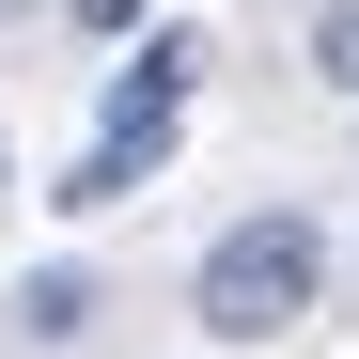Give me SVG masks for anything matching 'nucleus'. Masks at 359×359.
Masks as SVG:
<instances>
[{
  "label": "nucleus",
  "instance_id": "obj_1",
  "mask_svg": "<svg viewBox=\"0 0 359 359\" xmlns=\"http://www.w3.org/2000/svg\"><path fill=\"white\" fill-rule=\"evenodd\" d=\"M188 79H203V47H188V32L126 47V63H109V109H94V141H79V172H63L47 203H63V219H109V203H141L156 172H172V141H188Z\"/></svg>",
  "mask_w": 359,
  "mask_h": 359
},
{
  "label": "nucleus",
  "instance_id": "obj_4",
  "mask_svg": "<svg viewBox=\"0 0 359 359\" xmlns=\"http://www.w3.org/2000/svg\"><path fill=\"white\" fill-rule=\"evenodd\" d=\"M313 79H328V94H359V0H328V16H313Z\"/></svg>",
  "mask_w": 359,
  "mask_h": 359
},
{
  "label": "nucleus",
  "instance_id": "obj_3",
  "mask_svg": "<svg viewBox=\"0 0 359 359\" xmlns=\"http://www.w3.org/2000/svg\"><path fill=\"white\" fill-rule=\"evenodd\" d=\"M79 328H94V281L79 266H32L16 281V344H79Z\"/></svg>",
  "mask_w": 359,
  "mask_h": 359
},
{
  "label": "nucleus",
  "instance_id": "obj_2",
  "mask_svg": "<svg viewBox=\"0 0 359 359\" xmlns=\"http://www.w3.org/2000/svg\"><path fill=\"white\" fill-rule=\"evenodd\" d=\"M313 297H328V234L297 219V203H250V219H234L219 250L188 266V313H203L219 344H281Z\"/></svg>",
  "mask_w": 359,
  "mask_h": 359
},
{
  "label": "nucleus",
  "instance_id": "obj_5",
  "mask_svg": "<svg viewBox=\"0 0 359 359\" xmlns=\"http://www.w3.org/2000/svg\"><path fill=\"white\" fill-rule=\"evenodd\" d=\"M63 16H79V32H141V0H63Z\"/></svg>",
  "mask_w": 359,
  "mask_h": 359
},
{
  "label": "nucleus",
  "instance_id": "obj_6",
  "mask_svg": "<svg viewBox=\"0 0 359 359\" xmlns=\"http://www.w3.org/2000/svg\"><path fill=\"white\" fill-rule=\"evenodd\" d=\"M0 16H16V0H0Z\"/></svg>",
  "mask_w": 359,
  "mask_h": 359
}]
</instances>
